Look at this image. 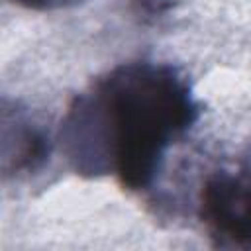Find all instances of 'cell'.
<instances>
[{
    "label": "cell",
    "instance_id": "6da1fadb",
    "mask_svg": "<svg viewBox=\"0 0 251 251\" xmlns=\"http://www.w3.org/2000/svg\"><path fill=\"white\" fill-rule=\"evenodd\" d=\"M188 76L171 63L129 61L96 76L67 106L59 151L80 176H114L129 192L151 190L167 157L198 122Z\"/></svg>",
    "mask_w": 251,
    "mask_h": 251
},
{
    "label": "cell",
    "instance_id": "7a4b0ae2",
    "mask_svg": "<svg viewBox=\"0 0 251 251\" xmlns=\"http://www.w3.org/2000/svg\"><path fill=\"white\" fill-rule=\"evenodd\" d=\"M196 208L216 247L251 249V155L243 151L233 167L208 173Z\"/></svg>",
    "mask_w": 251,
    "mask_h": 251
},
{
    "label": "cell",
    "instance_id": "3957f363",
    "mask_svg": "<svg viewBox=\"0 0 251 251\" xmlns=\"http://www.w3.org/2000/svg\"><path fill=\"white\" fill-rule=\"evenodd\" d=\"M55 141L49 127L35 114L4 98L0 149L4 178H24L39 173L49 163Z\"/></svg>",
    "mask_w": 251,
    "mask_h": 251
},
{
    "label": "cell",
    "instance_id": "277c9868",
    "mask_svg": "<svg viewBox=\"0 0 251 251\" xmlns=\"http://www.w3.org/2000/svg\"><path fill=\"white\" fill-rule=\"evenodd\" d=\"M18 6L29 8V10H37V12H49V10H61V8H69L75 6L82 0H10Z\"/></svg>",
    "mask_w": 251,
    "mask_h": 251
},
{
    "label": "cell",
    "instance_id": "5b68a950",
    "mask_svg": "<svg viewBox=\"0 0 251 251\" xmlns=\"http://www.w3.org/2000/svg\"><path fill=\"white\" fill-rule=\"evenodd\" d=\"M145 14H161L171 6V0H133Z\"/></svg>",
    "mask_w": 251,
    "mask_h": 251
}]
</instances>
